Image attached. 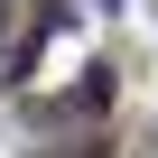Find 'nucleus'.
<instances>
[{
    "label": "nucleus",
    "mask_w": 158,
    "mask_h": 158,
    "mask_svg": "<svg viewBox=\"0 0 158 158\" xmlns=\"http://www.w3.org/2000/svg\"><path fill=\"white\" fill-rule=\"evenodd\" d=\"M56 112H112V65H93V74H74V93H65Z\"/></svg>",
    "instance_id": "1"
},
{
    "label": "nucleus",
    "mask_w": 158,
    "mask_h": 158,
    "mask_svg": "<svg viewBox=\"0 0 158 158\" xmlns=\"http://www.w3.org/2000/svg\"><path fill=\"white\" fill-rule=\"evenodd\" d=\"M65 158H112V139H102V130H84V139H74Z\"/></svg>",
    "instance_id": "2"
}]
</instances>
